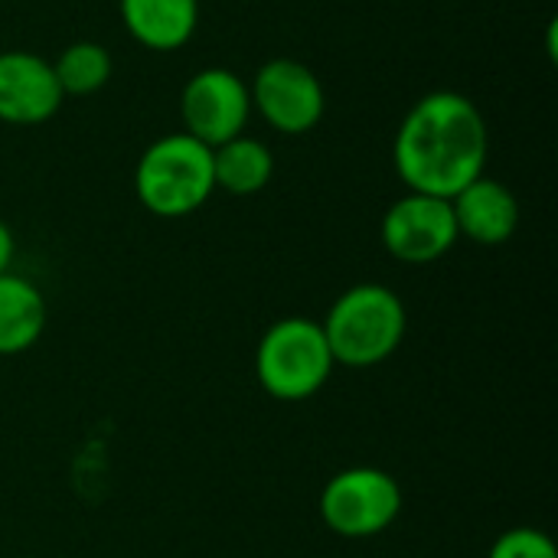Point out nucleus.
Wrapping results in <instances>:
<instances>
[{"instance_id": "nucleus-13", "label": "nucleus", "mask_w": 558, "mask_h": 558, "mask_svg": "<svg viewBox=\"0 0 558 558\" xmlns=\"http://www.w3.org/2000/svg\"><path fill=\"white\" fill-rule=\"evenodd\" d=\"M213 177H216V190H226L232 196H252L271 183L275 157L265 141L239 134L213 147Z\"/></svg>"}, {"instance_id": "nucleus-12", "label": "nucleus", "mask_w": 558, "mask_h": 558, "mask_svg": "<svg viewBox=\"0 0 558 558\" xmlns=\"http://www.w3.org/2000/svg\"><path fill=\"white\" fill-rule=\"evenodd\" d=\"M49 320L43 291L23 275H0V356H16L36 347Z\"/></svg>"}, {"instance_id": "nucleus-7", "label": "nucleus", "mask_w": 558, "mask_h": 558, "mask_svg": "<svg viewBox=\"0 0 558 558\" xmlns=\"http://www.w3.org/2000/svg\"><path fill=\"white\" fill-rule=\"evenodd\" d=\"M248 95H252V108L278 134H307L320 124L327 111V92L320 78L298 59L265 62L255 72Z\"/></svg>"}, {"instance_id": "nucleus-2", "label": "nucleus", "mask_w": 558, "mask_h": 558, "mask_svg": "<svg viewBox=\"0 0 558 558\" xmlns=\"http://www.w3.org/2000/svg\"><path fill=\"white\" fill-rule=\"evenodd\" d=\"M333 363L366 369L386 363L405 340L409 314L402 298L386 284L347 288L320 320Z\"/></svg>"}, {"instance_id": "nucleus-9", "label": "nucleus", "mask_w": 558, "mask_h": 558, "mask_svg": "<svg viewBox=\"0 0 558 558\" xmlns=\"http://www.w3.org/2000/svg\"><path fill=\"white\" fill-rule=\"evenodd\" d=\"M62 88L52 75V62L26 49L0 52V121L43 124L62 108Z\"/></svg>"}, {"instance_id": "nucleus-15", "label": "nucleus", "mask_w": 558, "mask_h": 558, "mask_svg": "<svg viewBox=\"0 0 558 558\" xmlns=\"http://www.w3.org/2000/svg\"><path fill=\"white\" fill-rule=\"evenodd\" d=\"M487 558H558V549L549 533L536 526H513L494 539Z\"/></svg>"}, {"instance_id": "nucleus-16", "label": "nucleus", "mask_w": 558, "mask_h": 558, "mask_svg": "<svg viewBox=\"0 0 558 558\" xmlns=\"http://www.w3.org/2000/svg\"><path fill=\"white\" fill-rule=\"evenodd\" d=\"M13 255H16V239H13L10 226L0 219V275H7V271H10Z\"/></svg>"}, {"instance_id": "nucleus-1", "label": "nucleus", "mask_w": 558, "mask_h": 558, "mask_svg": "<svg viewBox=\"0 0 558 558\" xmlns=\"http://www.w3.org/2000/svg\"><path fill=\"white\" fill-rule=\"evenodd\" d=\"M490 131L461 92H428L402 118L392 144L399 180L412 193L451 199L487 167Z\"/></svg>"}, {"instance_id": "nucleus-14", "label": "nucleus", "mask_w": 558, "mask_h": 558, "mask_svg": "<svg viewBox=\"0 0 558 558\" xmlns=\"http://www.w3.org/2000/svg\"><path fill=\"white\" fill-rule=\"evenodd\" d=\"M111 69H114L111 52L92 39H78V43L65 46L52 62V75H56L62 95H95L98 88L108 85Z\"/></svg>"}, {"instance_id": "nucleus-8", "label": "nucleus", "mask_w": 558, "mask_h": 558, "mask_svg": "<svg viewBox=\"0 0 558 558\" xmlns=\"http://www.w3.org/2000/svg\"><path fill=\"white\" fill-rule=\"evenodd\" d=\"M451 199L428 193L399 196L383 216V245L402 265H432L458 245Z\"/></svg>"}, {"instance_id": "nucleus-4", "label": "nucleus", "mask_w": 558, "mask_h": 558, "mask_svg": "<svg viewBox=\"0 0 558 558\" xmlns=\"http://www.w3.org/2000/svg\"><path fill=\"white\" fill-rule=\"evenodd\" d=\"M333 366L324 327L311 317H284L271 324L255 350V379L278 402H304L317 396Z\"/></svg>"}, {"instance_id": "nucleus-11", "label": "nucleus", "mask_w": 558, "mask_h": 558, "mask_svg": "<svg viewBox=\"0 0 558 558\" xmlns=\"http://www.w3.org/2000/svg\"><path fill=\"white\" fill-rule=\"evenodd\" d=\"M118 10L131 39L154 52L186 46L199 23V0H118Z\"/></svg>"}, {"instance_id": "nucleus-3", "label": "nucleus", "mask_w": 558, "mask_h": 558, "mask_svg": "<svg viewBox=\"0 0 558 558\" xmlns=\"http://www.w3.org/2000/svg\"><path fill=\"white\" fill-rule=\"evenodd\" d=\"M134 193L141 206L160 219H183L196 213L213 193V147L186 131L157 137L137 160Z\"/></svg>"}, {"instance_id": "nucleus-5", "label": "nucleus", "mask_w": 558, "mask_h": 558, "mask_svg": "<svg viewBox=\"0 0 558 558\" xmlns=\"http://www.w3.org/2000/svg\"><path fill=\"white\" fill-rule=\"evenodd\" d=\"M402 513V487L379 468H347L320 490V520L343 539H373Z\"/></svg>"}, {"instance_id": "nucleus-6", "label": "nucleus", "mask_w": 558, "mask_h": 558, "mask_svg": "<svg viewBox=\"0 0 558 558\" xmlns=\"http://www.w3.org/2000/svg\"><path fill=\"white\" fill-rule=\"evenodd\" d=\"M180 118L183 131L206 147H219L239 134L252 118V95L248 82L222 65L199 69L180 95Z\"/></svg>"}, {"instance_id": "nucleus-10", "label": "nucleus", "mask_w": 558, "mask_h": 558, "mask_svg": "<svg viewBox=\"0 0 558 558\" xmlns=\"http://www.w3.org/2000/svg\"><path fill=\"white\" fill-rule=\"evenodd\" d=\"M451 209L458 235L477 245H504L513 239L520 226V203L513 190H507L500 180L487 173H481L458 196H451Z\"/></svg>"}]
</instances>
